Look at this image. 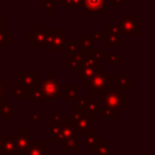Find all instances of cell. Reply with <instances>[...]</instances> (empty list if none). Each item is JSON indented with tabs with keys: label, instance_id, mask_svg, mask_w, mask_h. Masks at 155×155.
<instances>
[{
	"label": "cell",
	"instance_id": "cell-17",
	"mask_svg": "<svg viewBox=\"0 0 155 155\" xmlns=\"http://www.w3.org/2000/svg\"><path fill=\"white\" fill-rule=\"evenodd\" d=\"M82 58H84L82 52L67 54V68L68 69H78L82 62Z\"/></svg>",
	"mask_w": 155,
	"mask_h": 155
},
{
	"label": "cell",
	"instance_id": "cell-32",
	"mask_svg": "<svg viewBox=\"0 0 155 155\" xmlns=\"http://www.w3.org/2000/svg\"><path fill=\"white\" fill-rule=\"evenodd\" d=\"M80 48L78 41H69L67 42V46H65V53L67 54H70V53H76L79 52L78 50Z\"/></svg>",
	"mask_w": 155,
	"mask_h": 155
},
{
	"label": "cell",
	"instance_id": "cell-20",
	"mask_svg": "<svg viewBox=\"0 0 155 155\" xmlns=\"http://www.w3.org/2000/svg\"><path fill=\"white\" fill-rule=\"evenodd\" d=\"M101 142V136L99 134H96L94 132L93 133H90V134H86L85 136V139H84V147H86L88 149V151L93 153L94 148L97 147V144Z\"/></svg>",
	"mask_w": 155,
	"mask_h": 155
},
{
	"label": "cell",
	"instance_id": "cell-8",
	"mask_svg": "<svg viewBox=\"0 0 155 155\" xmlns=\"http://www.w3.org/2000/svg\"><path fill=\"white\" fill-rule=\"evenodd\" d=\"M40 76L34 73L33 69H23L21 74L17 75V85L24 87V90L38 86L39 85V79Z\"/></svg>",
	"mask_w": 155,
	"mask_h": 155
},
{
	"label": "cell",
	"instance_id": "cell-27",
	"mask_svg": "<svg viewBox=\"0 0 155 155\" xmlns=\"http://www.w3.org/2000/svg\"><path fill=\"white\" fill-rule=\"evenodd\" d=\"M12 94L16 97L17 102H23V98L25 97V91H24V87L19 86V85H13L12 86Z\"/></svg>",
	"mask_w": 155,
	"mask_h": 155
},
{
	"label": "cell",
	"instance_id": "cell-7",
	"mask_svg": "<svg viewBox=\"0 0 155 155\" xmlns=\"http://www.w3.org/2000/svg\"><path fill=\"white\" fill-rule=\"evenodd\" d=\"M46 30L45 24H35L33 29L28 31V41L33 42L36 47L46 46Z\"/></svg>",
	"mask_w": 155,
	"mask_h": 155
},
{
	"label": "cell",
	"instance_id": "cell-34",
	"mask_svg": "<svg viewBox=\"0 0 155 155\" xmlns=\"http://www.w3.org/2000/svg\"><path fill=\"white\" fill-rule=\"evenodd\" d=\"M94 97L93 96H82V97H79L78 99V107L81 108V109H85L86 105L90 103L91 99H93Z\"/></svg>",
	"mask_w": 155,
	"mask_h": 155
},
{
	"label": "cell",
	"instance_id": "cell-28",
	"mask_svg": "<svg viewBox=\"0 0 155 155\" xmlns=\"http://www.w3.org/2000/svg\"><path fill=\"white\" fill-rule=\"evenodd\" d=\"M87 114H90V115H96L97 114V111H98V102L93 98V99H91L90 101V103L86 105V108L84 109Z\"/></svg>",
	"mask_w": 155,
	"mask_h": 155
},
{
	"label": "cell",
	"instance_id": "cell-23",
	"mask_svg": "<svg viewBox=\"0 0 155 155\" xmlns=\"http://www.w3.org/2000/svg\"><path fill=\"white\" fill-rule=\"evenodd\" d=\"M111 151V142L110 140H101L93 150V155H110Z\"/></svg>",
	"mask_w": 155,
	"mask_h": 155
},
{
	"label": "cell",
	"instance_id": "cell-44",
	"mask_svg": "<svg viewBox=\"0 0 155 155\" xmlns=\"http://www.w3.org/2000/svg\"><path fill=\"white\" fill-rule=\"evenodd\" d=\"M0 130H1V125H0Z\"/></svg>",
	"mask_w": 155,
	"mask_h": 155
},
{
	"label": "cell",
	"instance_id": "cell-43",
	"mask_svg": "<svg viewBox=\"0 0 155 155\" xmlns=\"http://www.w3.org/2000/svg\"><path fill=\"white\" fill-rule=\"evenodd\" d=\"M116 155H122V153H121V151H117V153H116Z\"/></svg>",
	"mask_w": 155,
	"mask_h": 155
},
{
	"label": "cell",
	"instance_id": "cell-41",
	"mask_svg": "<svg viewBox=\"0 0 155 155\" xmlns=\"http://www.w3.org/2000/svg\"><path fill=\"white\" fill-rule=\"evenodd\" d=\"M0 29L1 30H6V19L1 18V10H0Z\"/></svg>",
	"mask_w": 155,
	"mask_h": 155
},
{
	"label": "cell",
	"instance_id": "cell-22",
	"mask_svg": "<svg viewBox=\"0 0 155 155\" xmlns=\"http://www.w3.org/2000/svg\"><path fill=\"white\" fill-rule=\"evenodd\" d=\"M17 111H18V109L16 107H13L11 103L4 102L0 108V117L1 119H11L12 115L16 114Z\"/></svg>",
	"mask_w": 155,
	"mask_h": 155
},
{
	"label": "cell",
	"instance_id": "cell-2",
	"mask_svg": "<svg viewBox=\"0 0 155 155\" xmlns=\"http://www.w3.org/2000/svg\"><path fill=\"white\" fill-rule=\"evenodd\" d=\"M99 104L109 108L110 110L115 111L116 114H120L124 110V108L127 107L128 101H127V97L125 94H122L121 92L108 90L103 93L102 101L99 102Z\"/></svg>",
	"mask_w": 155,
	"mask_h": 155
},
{
	"label": "cell",
	"instance_id": "cell-26",
	"mask_svg": "<svg viewBox=\"0 0 155 155\" xmlns=\"http://www.w3.org/2000/svg\"><path fill=\"white\" fill-rule=\"evenodd\" d=\"M88 38L92 42H104L105 33H104V30H90Z\"/></svg>",
	"mask_w": 155,
	"mask_h": 155
},
{
	"label": "cell",
	"instance_id": "cell-6",
	"mask_svg": "<svg viewBox=\"0 0 155 155\" xmlns=\"http://www.w3.org/2000/svg\"><path fill=\"white\" fill-rule=\"evenodd\" d=\"M34 136L28 132L27 128H19L15 134V144L17 155H23L24 150L33 143Z\"/></svg>",
	"mask_w": 155,
	"mask_h": 155
},
{
	"label": "cell",
	"instance_id": "cell-35",
	"mask_svg": "<svg viewBox=\"0 0 155 155\" xmlns=\"http://www.w3.org/2000/svg\"><path fill=\"white\" fill-rule=\"evenodd\" d=\"M40 122V115L38 113H28V124L34 125Z\"/></svg>",
	"mask_w": 155,
	"mask_h": 155
},
{
	"label": "cell",
	"instance_id": "cell-42",
	"mask_svg": "<svg viewBox=\"0 0 155 155\" xmlns=\"http://www.w3.org/2000/svg\"><path fill=\"white\" fill-rule=\"evenodd\" d=\"M2 140H4V134H0V149H1V145H2Z\"/></svg>",
	"mask_w": 155,
	"mask_h": 155
},
{
	"label": "cell",
	"instance_id": "cell-25",
	"mask_svg": "<svg viewBox=\"0 0 155 155\" xmlns=\"http://www.w3.org/2000/svg\"><path fill=\"white\" fill-rule=\"evenodd\" d=\"M97 113H98L101 119H115L117 116V114L115 111L110 110L109 108H107L104 105H101L99 103H98V111Z\"/></svg>",
	"mask_w": 155,
	"mask_h": 155
},
{
	"label": "cell",
	"instance_id": "cell-1",
	"mask_svg": "<svg viewBox=\"0 0 155 155\" xmlns=\"http://www.w3.org/2000/svg\"><path fill=\"white\" fill-rule=\"evenodd\" d=\"M84 86L93 92V97H102L103 93L108 90H111V75L105 71L103 68H98L96 73L88 80L82 81Z\"/></svg>",
	"mask_w": 155,
	"mask_h": 155
},
{
	"label": "cell",
	"instance_id": "cell-36",
	"mask_svg": "<svg viewBox=\"0 0 155 155\" xmlns=\"http://www.w3.org/2000/svg\"><path fill=\"white\" fill-rule=\"evenodd\" d=\"M104 33L105 34H120L116 24H105L104 27Z\"/></svg>",
	"mask_w": 155,
	"mask_h": 155
},
{
	"label": "cell",
	"instance_id": "cell-10",
	"mask_svg": "<svg viewBox=\"0 0 155 155\" xmlns=\"http://www.w3.org/2000/svg\"><path fill=\"white\" fill-rule=\"evenodd\" d=\"M68 39H67V30H54L53 40L51 45L48 46L50 51L52 53L56 52H65V46H67Z\"/></svg>",
	"mask_w": 155,
	"mask_h": 155
},
{
	"label": "cell",
	"instance_id": "cell-13",
	"mask_svg": "<svg viewBox=\"0 0 155 155\" xmlns=\"http://www.w3.org/2000/svg\"><path fill=\"white\" fill-rule=\"evenodd\" d=\"M0 155H17L16 144H15V134H4Z\"/></svg>",
	"mask_w": 155,
	"mask_h": 155
},
{
	"label": "cell",
	"instance_id": "cell-9",
	"mask_svg": "<svg viewBox=\"0 0 155 155\" xmlns=\"http://www.w3.org/2000/svg\"><path fill=\"white\" fill-rule=\"evenodd\" d=\"M74 134H76V132H75V127H74V121L69 117H62V127H61V131L58 132V134L56 136V138H54V144L57 145V147H61V144H62V142L65 139V138H68V137H70V136H74Z\"/></svg>",
	"mask_w": 155,
	"mask_h": 155
},
{
	"label": "cell",
	"instance_id": "cell-21",
	"mask_svg": "<svg viewBox=\"0 0 155 155\" xmlns=\"http://www.w3.org/2000/svg\"><path fill=\"white\" fill-rule=\"evenodd\" d=\"M105 47H121L122 46V36L120 34H105V40H104Z\"/></svg>",
	"mask_w": 155,
	"mask_h": 155
},
{
	"label": "cell",
	"instance_id": "cell-12",
	"mask_svg": "<svg viewBox=\"0 0 155 155\" xmlns=\"http://www.w3.org/2000/svg\"><path fill=\"white\" fill-rule=\"evenodd\" d=\"M23 155H51L48 150H46V145L44 140H33V143L24 150Z\"/></svg>",
	"mask_w": 155,
	"mask_h": 155
},
{
	"label": "cell",
	"instance_id": "cell-40",
	"mask_svg": "<svg viewBox=\"0 0 155 155\" xmlns=\"http://www.w3.org/2000/svg\"><path fill=\"white\" fill-rule=\"evenodd\" d=\"M61 120H62L61 113H52V114H51V117H50V125L57 124V122H59Z\"/></svg>",
	"mask_w": 155,
	"mask_h": 155
},
{
	"label": "cell",
	"instance_id": "cell-5",
	"mask_svg": "<svg viewBox=\"0 0 155 155\" xmlns=\"http://www.w3.org/2000/svg\"><path fill=\"white\" fill-rule=\"evenodd\" d=\"M75 132L78 136H86L94 132V115L85 114L78 121H74Z\"/></svg>",
	"mask_w": 155,
	"mask_h": 155
},
{
	"label": "cell",
	"instance_id": "cell-15",
	"mask_svg": "<svg viewBox=\"0 0 155 155\" xmlns=\"http://www.w3.org/2000/svg\"><path fill=\"white\" fill-rule=\"evenodd\" d=\"M78 134H74V136H70L68 138H65L62 144H61V150L63 153L70 150V151H78L79 150V142H78Z\"/></svg>",
	"mask_w": 155,
	"mask_h": 155
},
{
	"label": "cell",
	"instance_id": "cell-24",
	"mask_svg": "<svg viewBox=\"0 0 155 155\" xmlns=\"http://www.w3.org/2000/svg\"><path fill=\"white\" fill-rule=\"evenodd\" d=\"M98 68H93V67H79L78 68V79L81 81L88 80L90 78H92V75L96 73Z\"/></svg>",
	"mask_w": 155,
	"mask_h": 155
},
{
	"label": "cell",
	"instance_id": "cell-18",
	"mask_svg": "<svg viewBox=\"0 0 155 155\" xmlns=\"http://www.w3.org/2000/svg\"><path fill=\"white\" fill-rule=\"evenodd\" d=\"M133 85V81L127 78L126 75H122V74H117L116 75V91L117 92H126L128 90L130 86Z\"/></svg>",
	"mask_w": 155,
	"mask_h": 155
},
{
	"label": "cell",
	"instance_id": "cell-16",
	"mask_svg": "<svg viewBox=\"0 0 155 155\" xmlns=\"http://www.w3.org/2000/svg\"><path fill=\"white\" fill-rule=\"evenodd\" d=\"M61 96L65 97V99H67L68 103L78 102V99H79V88L75 85H68L67 88H65V91L62 90Z\"/></svg>",
	"mask_w": 155,
	"mask_h": 155
},
{
	"label": "cell",
	"instance_id": "cell-31",
	"mask_svg": "<svg viewBox=\"0 0 155 155\" xmlns=\"http://www.w3.org/2000/svg\"><path fill=\"white\" fill-rule=\"evenodd\" d=\"M86 114V111L84 110V109H81V108H79V107H74L73 109H71V120L73 121H78L79 119H81L84 115Z\"/></svg>",
	"mask_w": 155,
	"mask_h": 155
},
{
	"label": "cell",
	"instance_id": "cell-4",
	"mask_svg": "<svg viewBox=\"0 0 155 155\" xmlns=\"http://www.w3.org/2000/svg\"><path fill=\"white\" fill-rule=\"evenodd\" d=\"M115 24L119 29L120 35L137 36L139 33L138 13H122L121 18H119Z\"/></svg>",
	"mask_w": 155,
	"mask_h": 155
},
{
	"label": "cell",
	"instance_id": "cell-38",
	"mask_svg": "<svg viewBox=\"0 0 155 155\" xmlns=\"http://www.w3.org/2000/svg\"><path fill=\"white\" fill-rule=\"evenodd\" d=\"M67 5L73 8H82V0H67Z\"/></svg>",
	"mask_w": 155,
	"mask_h": 155
},
{
	"label": "cell",
	"instance_id": "cell-29",
	"mask_svg": "<svg viewBox=\"0 0 155 155\" xmlns=\"http://www.w3.org/2000/svg\"><path fill=\"white\" fill-rule=\"evenodd\" d=\"M54 4H56V0H44L45 13H47V15H53V13H56Z\"/></svg>",
	"mask_w": 155,
	"mask_h": 155
},
{
	"label": "cell",
	"instance_id": "cell-3",
	"mask_svg": "<svg viewBox=\"0 0 155 155\" xmlns=\"http://www.w3.org/2000/svg\"><path fill=\"white\" fill-rule=\"evenodd\" d=\"M39 87L44 94L45 101H53L59 97L62 92V84L57 79L56 74L46 75L42 80L39 81Z\"/></svg>",
	"mask_w": 155,
	"mask_h": 155
},
{
	"label": "cell",
	"instance_id": "cell-39",
	"mask_svg": "<svg viewBox=\"0 0 155 155\" xmlns=\"http://www.w3.org/2000/svg\"><path fill=\"white\" fill-rule=\"evenodd\" d=\"M128 0H110V7L111 8H120Z\"/></svg>",
	"mask_w": 155,
	"mask_h": 155
},
{
	"label": "cell",
	"instance_id": "cell-33",
	"mask_svg": "<svg viewBox=\"0 0 155 155\" xmlns=\"http://www.w3.org/2000/svg\"><path fill=\"white\" fill-rule=\"evenodd\" d=\"M12 40L11 35H6V30H1L0 29V51L2 47H5L7 45V42H10Z\"/></svg>",
	"mask_w": 155,
	"mask_h": 155
},
{
	"label": "cell",
	"instance_id": "cell-19",
	"mask_svg": "<svg viewBox=\"0 0 155 155\" xmlns=\"http://www.w3.org/2000/svg\"><path fill=\"white\" fill-rule=\"evenodd\" d=\"M101 58H104V62L108 64H120L122 62L121 52H101Z\"/></svg>",
	"mask_w": 155,
	"mask_h": 155
},
{
	"label": "cell",
	"instance_id": "cell-14",
	"mask_svg": "<svg viewBox=\"0 0 155 155\" xmlns=\"http://www.w3.org/2000/svg\"><path fill=\"white\" fill-rule=\"evenodd\" d=\"M24 91H25V97L28 98V102H30V103H33V102H39V103L46 102L39 85L34 86V87H30V88H27Z\"/></svg>",
	"mask_w": 155,
	"mask_h": 155
},
{
	"label": "cell",
	"instance_id": "cell-37",
	"mask_svg": "<svg viewBox=\"0 0 155 155\" xmlns=\"http://www.w3.org/2000/svg\"><path fill=\"white\" fill-rule=\"evenodd\" d=\"M7 81L6 80H0V102L4 103L6 102V96H5V86Z\"/></svg>",
	"mask_w": 155,
	"mask_h": 155
},
{
	"label": "cell",
	"instance_id": "cell-11",
	"mask_svg": "<svg viewBox=\"0 0 155 155\" xmlns=\"http://www.w3.org/2000/svg\"><path fill=\"white\" fill-rule=\"evenodd\" d=\"M105 0H82V11L84 13H105L104 10Z\"/></svg>",
	"mask_w": 155,
	"mask_h": 155
},
{
	"label": "cell",
	"instance_id": "cell-30",
	"mask_svg": "<svg viewBox=\"0 0 155 155\" xmlns=\"http://www.w3.org/2000/svg\"><path fill=\"white\" fill-rule=\"evenodd\" d=\"M78 44L81 48H87V47H91L93 45V42L90 40L88 36H84V35H79L78 36Z\"/></svg>",
	"mask_w": 155,
	"mask_h": 155
}]
</instances>
